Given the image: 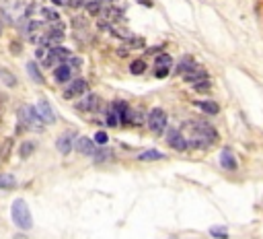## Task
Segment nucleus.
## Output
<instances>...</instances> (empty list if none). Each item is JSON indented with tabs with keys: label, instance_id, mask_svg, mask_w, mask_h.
Listing matches in <instances>:
<instances>
[{
	"label": "nucleus",
	"instance_id": "f8f14e48",
	"mask_svg": "<svg viewBox=\"0 0 263 239\" xmlns=\"http://www.w3.org/2000/svg\"><path fill=\"white\" fill-rule=\"evenodd\" d=\"M72 76V68L68 64H58L56 70H54V78L56 83H68Z\"/></svg>",
	"mask_w": 263,
	"mask_h": 239
},
{
	"label": "nucleus",
	"instance_id": "cd10ccee",
	"mask_svg": "<svg viewBox=\"0 0 263 239\" xmlns=\"http://www.w3.org/2000/svg\"><path fill=\"white\" fill-rule=\"evenodd\" d=\"M210 87H212V85H210V81H208V78H206V81H200V83H195V85H193V89H195L197 93H204V91H208Z\"/></svg>",
	"mask_w": 263,
	"mask_h": 239
},
{
	"label": "nucleus",
	"instance_id": "2f4dec72",
	"mask_svg": "<svg viewBox=\"0 0 263 239\" xmlns=\"http://www.w3.org/2000/svg\"><path fill=\"white\" fill-rule=\"evenodd\" d=\"M11 50H13L15 54H19V52H21V46H19V44L15 42V44H11Z\"/></svg>",
	"mask_w": 263,
	"mask_h": 239
},
{
	"label": "nucleus",
	"instance_id": "0eeeda50",
	"mask_svg": "<svg viewBox=\"0 0 263 239\" xmlns=\"http://www.w3.org/2000/svg\"><path fill=\"white\" fill-rule=\"evenodd\" d=\"M74 136H76V132H66V134H62L60 138H58V142H56V146H58V151L62 153V155H68V153H72V148H74Z\"/></svg>",
	"mask_w": 263,
	"mask_h": 239
},
{
	"label": "nucleus",
	"instance_id": "473e14b6",
	"mask_svg": "<svg viewBox=\"0 0 263 239\" xmlns=\"http://www.w3.org/2000/svg\"><path fill=\"white\" fill-rule=\"evenodd\" d=\"M162 48L158 46V48H148V54H152V56H156V52H160Z\"/></svg>",
	"mask_w": 263,
	"mask_h": 239
},
{
	"label": "nucleus",
	"instance_id": "20e7f679",
	"mask_svg": "<svg viewBox=\"0 0 263 239\" xmlns=\"http://www.w3.org/2000/svg\"><path fill=\"white\" fill-rule=\"evenodd\" d=\"M167 144L171 148H175V151H187V148H189L185 134H181L177 128H169V132H167Z\"/></svg>",
	"mask_w": 263,
	"mask_h": 239
},
{
	"label": "nucleus",
	"instance_id": "e433bc0d",
	"mask_svg": "<svg viewBox=\"0 0 263 239\" xmlns=\"http://www.w3.org/2000/svg\"><path fill=\"white\" fill-rule=\"evenodd\" d=\"M0 35H3V23H0Z\"/></svg>",
	"mask_w": 263,
	"mask_h": 239
},
{
	"label": "nucleus",
	"instance_id": "4468645a",
	"mask_svg": "<svg viewBox=\"0 0 263 239\" xmlns=\"http://www.w3.org/2000/svg\"><path fill=\"white\" fill-rule=\"evenodd\" d=\"M195 105L200 107L204 113H208V115H216L220 111V105L216 101H195Z\"/></svg>",
	"mask_w": 263,
	"mask_h": 239
},
{
	"label": "nucleus",
	"instance_id": "1a4fd4ad",
	"mask_svg": "<svg viewBox=\"0 0 263 239\" xmlns=\"http://www.w3.org/2000/svg\"><path fill=\"white\" fill-rule=\"evenodd\" d=\"M99 103H101V97L95 95V93H91V95H86L84 99H80V101L76 103V109H78V111H97V109H99Z\"/></svg>",
	"mask_w": 263,
	"mask_h": 239
},
{
	"label": "nucleus",
	"instance_id": "423d86ee",
	"mask_svg": "<svg viewBox=\"0 0 263 239\" xmlns=\"http://www.w3.org/2000/svg\"><path fill=\"white\" fill-rule=\"evenodd\" d=\"M86 89H89V83H86L84 78H76V81H72L70 87L64 91V97H66V99H74V97L86 93Z\"/></svg>",
	"mask_w": 263,
	"mask_h": 239
},
{
	"label": "nucleus",
	"instance_id": "7ed1b4c3",
	"mask_svg": "<svg viewBox=\"0 0 263 239\" xmlns=\"http://www.w3.org/2000/svg\"><path fill=\"white\" fill-rule=\"evenodd\" d=\"M146 124H148L150 132H154V134H162L164 128H167V113H164V109H160V107L150 109L148 115H146Z\"/></svg>",
	"mask_w": 263,
	"mask_h": 239
},
{
	"label": "nucleus",
	"instance_id": "2eb2a0df",
	"mask_svg": "<svg viewBox=\"0 0 263 239\" xmlns=\"http://www.w3.org/2000/svg\"><path fill=\"white\" fill-rule=\"evenodd\" d=\"M160 159H164V153L156 151V148H148V151L138 155V161H160Z\"/></svg>",
	"mask_w": 263,
	"mask_h": 239
},
{
	"label": "nucleus",
	"instance_id": "aec40b11",
	"mask_svg": "<svg viewBox=\"0 0 263 239\" xmlns=\"http://www.w3.org/2000/svg\"><path fill=\"white\" fill-rule=\"evenodd\" d=\"M41 17H43L46 21H50L52 25L60 23V13H58V11H54V9H48V7H43V9H41Z\"/></svg>",
	"mask_w": 263,
	"mask_h": 239
},
{
	"label": "nucleus",
	"instance_id": "f257e3e1",
	"mask_svg": "<svg viewBox=\"0 0 263 239\" xmlns=\"http://www.w3.org/2000/svg\"><path fill=\"white\" fill-rule=\"evenodd\" d=\"M187 130L185 138L189 148H208L218 140V132L208 122H187L183 126Z\"/></svg>",
	"mask_w": 263,
	"mask_h": 239
},
{
	"label": "nucleus",
	"instance_id": "bb28decb",
	"mask_svg": "<svg viewBox=\"0 0 263 239\" xmlns=\"http://www.w3.org/2000/svg\"><path fill=\"white\" fill-rule=\"evenodd\" d=\"M33 148H35V142H23V144H21V153H19V155L25 159V157H29V155H31Z\"/></svg>",
	"mask_w": 263,
	"mask_h": 239
},
{
	"label": "nucleus",
	"instance_id": "72a5a7b5",
	"mask_svg": "<svg viewBox=\"0 0 263 239\" xmlns=\"http://www.w3.org/2000/svg\"><path fill=\"white\" fill-rule=\"evenodd\" d=\"M138 3H142V5H144V7H148V9L152 7V0H138Z\"/></svg>",
	"mask_w": 263,
	"mask_h": 239
},
{
	"label": "nucleus",
	"instance_id": "a878e982",
	"mask_svg": "<svg viewBox=\"0 0 263 239\" xmlns=\"http://www.w3.org/2000/svg\"><path fill=\"white\" fill-rule=\"evenodd\" d=\"M125 42H127V46H129V48H144V46H146L144 37H138V35H129Z\"/></svg>",
	"mask_w": 263,
	"mask_h": 239
},
{
	"label": "nucleus",
	"instance_id": "ddd939ff",
	"mask_svg": "<svg viewBox=\"0 0 263 239\" xmlns=\"http://www.w3.org/2000/svg\"><path fill=\"white\" fill-rule=\"evenodd\" d=\"M113 107H115V111H117V115H119V122L121 124H129V105L125 103V101H115L113 103Z\"/></svg>",
	"mask_w": 263,
	"mask_h": 239
},
{
	"label": "nucleus",
	"instance_id": "393cba45",
	"mask_svg": "<svg viewBox=\"0 0 263 239\" xmlns=\"http://www.w3.org/2000/svg\"><path fill=\"white\" fill-rule=\"evenodd\" d=\"M144 113L142 111H138V109H132L129 111V124H142L144 122Z\"/></svg>",
	"mask_w": 263,
	"mask_h": 239
},
{
	"label": "nucleus",
	"instance_id": "f03ea898",
	"mask_svg": "<svg viewBox=\"0 0 263 239\" xmlns=\"http://www.w3.org/2000/svg\"><path fill=\"white\" fill-rule=\"evenodd\" d=\"M11 217H13V223L21 229V231H29L33 227V215H31V208L25 200L17 198L11 206Z\"/></svg>",
	"mask_w": 263,
	"mask_h": 239
},
{
	"label": "nucleus",
	"instance_id": "6e6552de",
	"mask_svg": "<svg viewBox=\"0 0 263 239\" xmlns=\"http://www.w3.org/2000/svg\"><path fill=\"white\" fill-rule=\"evenodd\" d=\"M74 148H76V153L89 157V155H95V140H91L89 136H78L76 142H74Z\"/></svg>",
	"mask_w": 263,
	"mask_h": 239
},
{
	"label": "nucleus",
	"instance_id": "5701e85b",
	"mask_svg": "<svg viewBox=\"0 0 263 239\" xmlns=\"http://www.w3.org/2000/svg\"><path fill=\"white\" fill-rule=\"evenodd\" d=\"M0 78L5 81V85H7V87H17V76H15V74H11V72H7L5 68H0Z\"/></svg>",
	"mask_w": 263,
	"mask_h": 239
},
{
	"label": "nucleus",
	"instance_id": "9d476101",
	"mask_svg": "<svg viewBox=\"0 0 263 239\" xmlns=\"http://www.w3.org/2000/svg\"><path fill=\"white\" fill-rule=\"evenodd\" d=\"M183 78L187 81V83H200V81H206L208 78V72H206V68L204 66H193L187 74H183Z\"/></svg>",
	"mask_w": 263,
	"mask_h": 239
},
{
	"label": "nucleus",
	"instance_id": "c9c22d12",
	"mask_svg": "<svg viewBox=\"0 0 263 239\" xmlns=\"http://www.w3.org/2000/svg\"><path fill=\"white\" fill-rule=\"evenodd\" d=\"M52 3H54V5H62V0H52Z\"/></svg>",
	"mask_w": 263,
	"mask_h": 239
},
{
	"label": "nucleus",
	"instance_id": "4be33fe9",
	"mask_svg": "<svg viewBox=\"0 0 263 239\" xmlns=\"http://www.w3.org/2000/svg\"><path fill=\"white\" fill-rule=\"evenodd\" d=\"M210 235L216 237V239H228V231H226V227H222V225L210 227Z\"/></svg>",
	"mask_w": 263,
	"mask_h": 239
},
{
	"label": "nucleus",
	"instance_id": "a211bd4d",
	"mask_svg": "<svg viewBox=\"0 0 263 239\" xmlns=\"http://www.w3.org/2000/svg\"><path fill=\"white\" fill-rule=\"evenodd\" d=\"M171 66H173V58H171V54H158V56H156L154 68H171Z\"/></svg>",
	"mask_w": 263,
	"mask_h": 239
},
{
	"label": "nucleus",
	"instance_id": "412c9836",
	"mask_svg": "<svg viewBox=\"0 0 263 239\" xmlns=\"http://www.w3.org/2000/svg\"><path fill=\"white\" fill-rule=\"evenodd\" d=\"M27 72H29V76L35 81V83H43V76H41V72H39V68H37L35 62H27Z\"/></svg>",
	"mask_w": 263,
	"mask_h": 239
},
{
	"label": "nucleus",
	"instance_id": "7c9ffc66",
	"mask_svg": "<svg viewBox=\"0 0 263 239\" xmlns=\"http://www.w3.org/2000/svg\"><path fill=\"white\" fill-rule=\"evenodd\" d=\"M46 54H48V52H46V48H43V46H41V48H37V52H35V56H37L39 60H41V58H46Z\"/></svg>",
	"mask_w": 263,
	"mask_h": 239
},
{
	"label": "nucleus",
	"instance_id": "6ab92c4d",
	"mask_svg": "<svg viewBox=\"0 0 263 239\" xmlns=\"http://www.w3.org/2000/svg\"><path fill=\"white\" fill-rule=\"evenodd\" d=\"M105 124H107L109 128H115V126L121 124V122H119V115H117V111H115L113 105H111V107L107 109V113H105Z\"/></svg>",
	"mask_w": 263,
	"mask_h": 239
},
{
	"label": "nucleus",
	"instance_id": "f3484780",
	"mask_svg": "<svg viewBox=\"0 0 263 239\" xmlns=\"http://www.w3.org/2000/svg\"><path fill=\"white\" fill-rule=\"evenodd\" d=\"M193 66H197V64L193 62V60H191L189 56H185V58L181 60V62L177 64V70H175V74H181V76H183V74H187V72H189Z\"/></svg>",
	"mask_w": 263,
	"mask_h": 239
},
{
	"label": "nucleus",
	"instance_id": "dca6fc26",
	"mask_svg": "<svg viewBox=\"0 0 263 239\" xmlns=\"http://www.w3.org/2000/svg\"><path fill=\"white\" fill-rule=\"evenodd\" d=\"M17 186V177L11 173H0V190H13Z\"/></svg>",
	"mask_w": 263,
	"mask_h": 239
},
{
	"label": "nucleus",
	"instance_id": "c756f323",
	"mask_svg": "<svg viewBox=\"0 0 263 239\" xmlns=\"http://www.w3.org/2000/svg\"><path fill=\"white\" fill-rule=\"evenodd\" d=\"M169 70L171 68H154V76L156 78H164V76H169Z\"/></svg>",
	"mask_w": 263,
	"mask_h": 239
},
{
	"label": "nucleus",
	"instance_id": "39448f33",
	"mask_svg": "<svg viewBox=\"0 0 263 239\" xmlns=\"http://www.w3.org/2000/svg\"><path fill=\"white\" fill-rule=\"evenodd\" d=\"M35 111H37V115H39V120H41L43 124H54V122H56V113H54L52 105H50L46 99H39V101H37Z\"/></svg>",
	"mask_w": 263,
	"mask_h": 239
},
{
	"label": "nucleus",
	"instance_id": "9b49d317",
	"mask_svg": "<svg viewBox=\"0 0 263 239\" xmlns=\"http://www.w3.org/2000/svg\"><path fill=\"white\" fill-rule=\"evenodd\" d=\"M220 165H222V169H228V171L237 169V159H235L233 153H230V148H224V151L220 153Z\"/></svg>",
	"mask_w": 263,
	"mask_h": 239
},
{
	"label": "nucleus",
	"instance_id": "f704fd0d",
	"mask_svg": "<svg viewBox=\"0 0 263 239\" xmlns=\"http://www.w3.org/2000/svg\"><path fill=\"white\" fill-rule=\"evenodd\" d=\"M117 54H119V56H127V50H125V48H119Z\"/></svg>",
	"mask_w": 263,
	"mask_h": 239
},
{
	"label": "nucleus",
	"instance_id": "c85d7f7f",
	"mask_svg": "<svg viewBox=\"0 0 263 239\" xmlns=\"http://www.w3.org/2000/svg\"><path fill=\"white\" fill-rule=\"evenodd\" d=\"M109 140V136H107V132H103V130H99L97 134H95V142L97 144H105Z\"/></svg>",
	"mask_w": 263,
	"mask_h": 239
},
{
	"label": "nucleus",
	"instance_id": "b1692460",
	"mask_svg": "<svg viewBox=\"0 0 263 239\" xmlns=\"http://www.w3.org/2000/svg\"><path fill=\"white\" fill-rule=\"evenodd\" d=\"M129 70H132V74H142L146 70V62L144 60H134V62L129 64Z\"/></svg>",
	"mask_w": 263,
	"mask_h": 239
}]
</instances>
